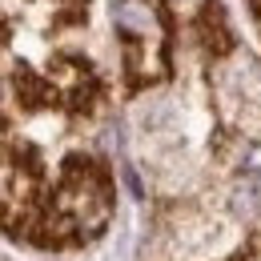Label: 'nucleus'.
Masks as SVG:
<instances>
[{
  "label": "nucleus",
  "instance_id": "1",
  "mask_svg": "<svg viewBox=\"0 0 261 261\" xmlns=\"http://www.w3.org/2000/svg\"><path fill=\"white\" fill-rule=\"evenodd\" d=\"M113 24L121 40V61L129 89L153 85L169 76V44L173 16L165 0H113Z\"/></svg>",
  "mask_w": 261,
  "mask_h": 261
},
{
  "label": "nucleus",
  "instance_id": "2",
  "mask_svg": "<svg viewBox=\"0 0 261 261\" xmlns=\"http://www.w3.org/2000/svg\"><path fill=\"white\" fill-rule=\"evenodd\" d=\"M197 40L213 53V57H221L233 48V29H229V16L225 8H221V0H201V12H197Z\"/></svg>",
  "mask_w": 261,
  "mask_h": 261
},
{
  "label": "nucleus",
  "instance_id": "3",
  "mask_svg": "<svg viewBox=\"0 0 261 261\" xmlns=\"http://www.w3.org/2000/svg\"><path fill=\"white\" fill-rule=\"evenodd\" d=\"M249 8H253V20H257V29H261V0H249Z\"/></svg>",
  "mask_w": 261,
  "mask_h": 261
}]
</instances>
